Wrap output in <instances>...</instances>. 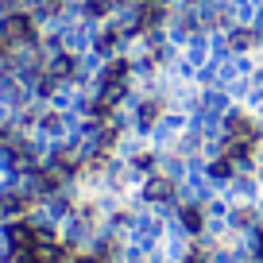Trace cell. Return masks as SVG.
Returning <instances> with one entry per match:
<instances>
[{
    "instance_id": "obj_1",
    "label": "cell",
    "mask_w": 263,
    "mask_h": 263,
    "mask_svg": "<svg viewBox=\"0 0 263 263\" xmlns=\"http://www.w3.org/2000/svg\"><path fill=\"white\" fill-rule=\"evenodd\" d=\"M0 35L12 50H24V47H35L39 39V27H35V16L31 12H4L0 16Z\"/></svg>"
},
{
    "instance_id": "obj_2",
    "label": "cell",
    "mask_w": 263,
    "mask_h": 263,
    "mask_svg": "<svg viewBox=\"0 0 263 263\" xmlns=\"http://www.w3.org/2000/svg\"><path fill=\"white\" fill-rule=\"evenodd\" d=\"M255 140H259V124L252 120L248 112H224V143H248V147H255Z\"/></svg>"
},
{
    "instance_id": "obj_3",
    "label": "cell",
    "mask_w": 263,
    "mask_h": 263,
    "mask_svg": "<svg viewBox=\"0 0 263 263\" xmlns=\"http://www.w3.org/2000/svg\"><path fill=\"white\" fill-rule=\"evenodd\" d=\"M8 248L12 252H31L35 244H39V236H35V224H24V221H16V224H8Z\"/></svg>"
},
{
    "instance_id": "obj_4",
    "label": "cell",
    "mask_w": 263,
    "mask_h": 263,
    "mask_svg": "<svg viewBox=\"0 0 263 263\" xmlns=\"http://www.w3.org/2000/svg\"><path fill=\"white\" fill-rule=\"evenodd\" d=\"M143 197H147V201H171L174 197V182L163 178V174H155V178L143 186Z\"/></svg>"
},
{
    "instance_id": "obj_5",
    "label": "cell",
    "mask_w": 263,
    "mask_h": 263,
    "mask_svg": "<svg viewBox=\"0 0 263 263\" xmlns=\"http://www.w3.org/2000/svg\"><path fill=\"white\" fill-rule=\"evenodd\" d=\"M27 205H31V201H27L24 194H12V190H8L4 197H0V213H4V217H20Z\"/></svg>"
},
{
    "instance_id": "obj_6",
    "label": "cell",
    "mask_w": 263,
    "mask_h": 263,
    "mask_svg": "<svg viewBox=\"0 0 263 263\" xmlns=\"http://www.w3.org/2000/svg\"><path fill=\"white\" fill-rule=\"evenodd\" d=\"M209 174H213V182H232V174H236V163H232L229 155H221L213 166H209Z\"/></svg>"
},
{
    "instance_id": "obj_7",
    "label": "cell",
    "mask_w": 263,
    "mask_h": 263,
    "mask_svg": "<svg viewBox=\"0 0 263 263\" xmlns=\"http://www.w3.org/2000/svg\"><path fill=\"white\" fill-rule=\"evenodd\" d=\"M182 224H186V232H201V224H205V213L197 205H186L182 209Z\"/></svg>"
},
{
    "instance_id": "obj_8",
    "label": "cell",
    "mask_w": 263,
    "mask_h": 263,
    "mask_svg": "<svg viewBox=\"0 0 263 263\" xmlns=\"http://www.w3.org/2000/svg\"><path fill=\"white\" fill-rule=\"evenodd\" d=\"M39 128L50 132V136H62V132H66V120H62V112H47V116L39 120Z\"/></svg>"
},
{
    "instance_id": "obj_9",
    "label": "cell",
    "mask_w": 263,
    "mask_h": 263,
    "mask_svg": "<svg viewBox=\"0 0 263 263\" xmlns=\"http://www.w3.org/2000/svg\"><path fill=\"white\" fill-rule=\"evenodd\" d=\"M232 221H236L240 229H248V224L255 221V213H252V209H240V213H232Z\"/></svg>"
},
{
    "instance_id": "obj_10",
    "label": "cell",
    "mask_w": 263,
    "mask_h": 263,
    "mask_svg": "<svg viewBox=\"0 0 263 263\" xmlns=\"http://www.w3.org/2000/svg\"><path fill=\"white\" fill-rule=\"evenodd\" d=\"M74 263H108V255H82V259H74Z\"/></svg>"
},
{
    "instance_id": "obj_11",
    "label": "cell",
    "mask_w": 263,
    "mask_h": 263,
    "mask_svg": "<svg viewBox=\"0 0 263 263\" xmlns=\"http://www.w3.org/2000/svg\"><path fill=\"white\" fill-rule=\"evenodd\" d=\"M186 263H209V259H205V255H197V252H190V255H186Z\"/></svg>"
},
{
    "instance_id": "obj_12",
    "label": "cell",
    "mask_w": 263,
    "mask_h": 263,
    "mask_svg": "<svg viewBox=\"0 0 263 263\" xmlns=\"http://www.w3.org/2000/svg\"><path fill=\"white\" fill-rule=\"evenodd\" d=\"M209 0H186V8H205Z\"/></svg>"
},
{
    "instance_id": "obj_13",
    "label": "cell",
    "mask_w": 263,
    "mask_h": 263,
    "mask_svg": "<svg viewBox=\"0 0 263 263\" xmlns=\"http://www.w3.org/2000/svg\"><path fill=\"white\" fill-rule=\"evenodd\" d=\"M259 259H263V232H259Z\"/></svg>"
}]
</instances>
